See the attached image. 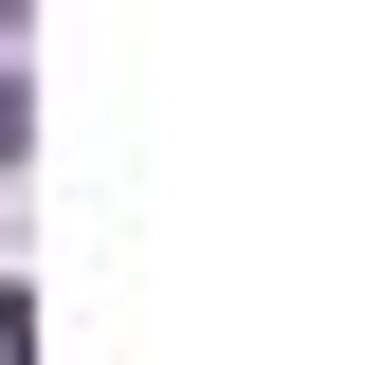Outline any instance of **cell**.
I'll use <instances>...</instances> for the list:
<instances>
[{"label":"cell","mask_w":365,"mask_h":365,"mask_svg":"<svg viewBox=\"0 0 365 365\" xmlns=\"http://www.w3.org/2000/svg\"><path fill=\"white\" fill-rule=\"evenodd\" d=\"M0 19H19V0H0Z\"/></svg>","instance_id":"3957f363"},{"label":"cell","mask_w":365,"mask_h":365,"mask_svg":"<svg viewBox=\"0 0 365 365\" xmlns=\"http://www.w3.org/2000/svg\"><path fill=\"white\" fill-rule=\"evenodd\" d=\"M0 165H19V73H0Z\"/></svg>","instance_id":"7a4b0ae2"},{"label":"cell","mask_w":365,"mask_h":365,"mask_svg":"<svg viewBox=\"0 0 365 365\" xmlns=\"http://www.w3.org/2000/svg\"><path fill=\"white\" fill-rule=\"evenodd\" d=\"M19 347H37V292H0V365H19Z\"/></svg>","instance_id":"6da1fadb"}]
</instances>
